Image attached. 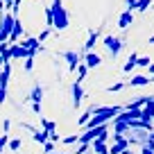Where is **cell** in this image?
Returning a JSON list of instances; mask_svg holds the SVG:
<instances>
[{
  "instance_id": "37",
  "label": "cell",
  "mask_w": 154,
  "mask_h": 154,
  "mask_svg": "<svg viewBox=\"0 0 154 154\" xmlns=\"http://www.w3.org/2000/svg\"><path fill=\"white\" fill-rule=\"evenodd\" d=\"M149 43H154V36H149Z\"/></svg>"
},
{
  "instance_id": "10",
  "label": "cell",
  "mask_w": 154,
  "mask_h": 154,
  "mask_svg": "<svg viewBox=\"0 0 154 154\" xmlns=\"http://www.w3.org/2000/svg\"><path fill=\"white\" fill-rule=\"evenodd\" d=\"M20 34H23V23L16 18L14 29H11V34H9V43H18V41H20Z\"/></svg>"
},
{
  "instance_id": "14",
  "label": "cell",
  "mask_w": 154,
  "mask_h": 154,
  "mask_svg": "<svg viewBox=\"0 0 154 154\" xmlns=\"http://www.w3.org/2000/svg\"><path fill=\"white\" fill-rule=\"evenodd\" d=\"M136 61H138V54H136V52H131V54H129V59H127V63L122 66V70H125V72L134 70V68H136Z\"/></svg>"
},
{
  "instance_id": "1",
  "label": "cell",
  "mask_w": 154,
  "mask_h": 154,
  "mask_svg": "<svg viewBox=\"0 0 154 154\" xmlns=\"http://www.w3.org/2000/svg\"><path fill=\"white\" fill-rule=\"evenodd\" d=\"M50 11H52V29L63 32V29L68 27V11H66V7H63V0H52Z\"/></svg>"
},
{
  "instance_id": "8",
  "label": "cell",
  "mask_w": 154,
  "mask_h": 154,
  "mask_svg": "<svg viewBox=\"0 0 154 154\" xmlns=\"http://www.w3.org/2000/svg\"><path fill=\"white\" fill-rule=\"evenodd\" d=\"M131 23H134V11L125 9V11L120 14V18H118V27H120V29H127Z\"/></svg>"
},
{
  "instance_id": "5",
  "label": "cell",
  "mask_w": 154,
  "mask_h": 154,
  "mask_svg": "<svg viewBox=\"0 0 154 154\" xmlns=\"http://www.w3.org/2000/svg\"><path fill=\"white\" fill-rule=\"evenodd\" d=\"M152 118H154V100H152V95H149L147 104L140 109V120H143V122H149Z\"/></svg>"
},
{
  "instance_id": "33",
  "label": "cell",
  "mask_w": 154,
  "mask_h": 154,
  "mask_svg": "<svg viewBox=\"0 0 154 154\" xmlns=\"http://www.w3.org/2000/svg\"><path fill=\"white\" fill-rule=\"evenodd\" d=\"M5 97H7V91H5V88H0V104L5 102Z\"/></svg>"
},
{
  "instance_id": "16",
  "label": "cell",
  "mask_w": 154,
  "mask_h": 154,
  "mask_svg": "<svg viewBox=\"0 0 154 154\" xmlns=\"http://www.w3.org/2000/svg\"><path fill=\"white\" fill-rule=\"evenodd\" d=\"M93 152L95 154H109V147H106V143H100V140H95V143H91Z\"/></svg>"
},
{
  "instance_id": "4",
  "label": "cell",
  "mask_w": 154,
  "mask_h": 154,
  "mask_svg": "<svg viewBox=\"0 0 154 154\" xmlns=\"http://www.w3.org/2000/svg\"><path fill=\"white\" fill-rule=\"evenodd\" d=\"M25 100H29L32 104H41V100H43V86H41V84H34L29 95L25 97Z\"/></svg>"
},
{
  "instance_id": "13",
  "label": "cell",
  "mask_w": 154,
  "mask_h": 154,
  "mask_svg": "<svg viewBox=\"0 0 154 154\" xmlns=\"http://www.w3.org/2000/svg\"><path fill=\"white\" fill-rule=\"evenodd\" d=\"M147 84H149V77L145 75H136L129 79V86H147Z\"/></svg>"
},
{
  "instance_id": "17",
  "label": "cell",
  "mask_w": 154,
  "mask_h": 154,
  "mask_svg": "<svg viewBox=\"0 0 154 154\" xmlns=\"http://www.w3.org/2000/svg\"><path fill=\"white\" fill-rule=\"evenodd\" d=\"M41 129L48 131V134H52V131H57V125H54L52 120H45V118H41Z\"/></svg>"
},
{
  "instance_id": "36",
  "label": "cell",
  "mask_w": 154,
  "mask_h": 154,
  "mask_svg": "<svg viewBox=\"0 0 154 154\" xmlns=\"http://www.w3.org/2000/svg\"><path fill=\"white\" fill-rule=\"evenodd\" d=\"M149 72H152V75H154V61L149 63Z\"/></svg>"
},
{
  "instance_id": "2",
  "label": "cell",
  "mask_w": 154,
  "mask_h": 154,
  "mask_svg": "<svg viewBox=\"0 0 154 154\" xmlns=\"http://www.w3.org/2000/svg\"><path fill=\"white\" fill-rule=\"evenodd\" d=\"M61 57L68 61V70H70V72H75V70H77V66H79V63L84 61V59L79 57V54L75 52V50H66V52H61Z\"/></svg>"
},
{
  "instance_id": "12",
  "label": "cell",
  "mask_w": 154,
  "mask_h": 154,
  "mask_svg": "<svg viewBox=\"0 0 154 154\" xmlns=\"http://www.w3.org/2000/svg\"><path fill=\"white\" fill-rule=\"evenodd\" d=\"M97 36H100V29H95V32H91V34H88L86 43H84V50H86V52H91V50H93V45L97 43Z\"/></svg>"
},
{
  "instance_id": "34",
  "label": "cell",
  "mask_w": 154,
  "mask_h": 154,
  "mask_svg": "<svg viewBox=\"0 0 154 154\" xmlns=\"http://www.w3.org/2000/svg\"><path fill=\"white\" fill-rule=\"evenodd\" d=\"M5 9H7V7H5V0H0V16L5 14Z\"/></svg>"
},
{
  "instance_id": "30",
  "label": "cell",
  "mask_w": 154,
  "mask_h": 154,
  "mask_svg": "<svg viewBox=\"0 0 154 154\" xmlns=\"http://www.w3.org/2000/svg\"><path fill=\"white\" fill-rule=\"evenodd\" d=\"M23 68H25V70H32V68H34V59H25V61H23Z\"/></svg>"
},
{
  "instance_id": "23",
  "label": "cell",
  "mask_w": 154,
  "mask_h": 154,
  "mask_svg": "<svg viewBox=\"0 0 154 154\" xmlns=\"http://www.w3.org/2000/svg\"><path fill=\"white\" fill-rule=\"evenodd\" d=\"M122 88H125V82H116V84H111V86H106V91L116 93V91H122Z\"/></svg>"
},
{
  "instance_id": "24",
  "label": "cell",
  "mask_w": 154,
  "mask_h": 154,
  "mask_svg": "<svg viewBox=\"0 0 154 154\" xmlns=\"http://www.w3.org/2000/svg\"><path fill=\"white\" fill-rule=\"evenodd\" d=\"M54 147H57V143H52V140H48V143L43 145V154H52Z\"/></svg>"
},
{
  "instance_id": "9",
  "label": "cell",
  "mask_w": 154,
  "mask_h": 154,
  "mask_svg": "<svg viewBox=\"0 0 154 154\" xmlns=\"http://www.w3.org/2000/svg\"><path fill=\"white\" fill-rule=\"evenodd\" d=\"M84 63H86V68L91 70V68H97L102 63V57L97 52H86V57H84Z\"/></svg>"
},
{
  "instance_id": "27",
  "label": "cell",
  "mask_w": 154,
  "mask_h": 154,
  "mask_svg": "<svg viewBox=\"0 0 154 154\" xmlns=\"http://www.w3.org/2000/svg\"><path fill=\"white\" fill-rule=\"evenodd\" d=\"M113 122H116V134H122V131H125L127 127H129L127 122H120V120H113Z\"/></svg>"
},
{
  "instance_id": "11",
  "label": "cell",
  "mask_w": 154,
  "mask_h": 154,
  "mask_svg": "<svg viewBox=\"0 0 154 154\" xmlns=\"http://www.w3.org/2000/svg\"><path fill=\"white\" fill-rule=\"evenodd\" d=\"M32 140H36V143L45 145V143L50 140V134H48V131H43V129H34V131H32Z\"/></svg>"
},
{
  "instance_id": "7",
  "label": "cell",
  "mask_w": 154,
  "mask_h": 154,
  "mask_svg": "<svg viewBox=\"0 0 154 154\" xmlns=\"http://www.w3.org/2000/svg\"><path fill=\"white\" fill-rule=\"evenodd\" d=\"M9 79H11V63H5L2 70H0V88H5V91H7Z\"/></svg>"
},
{
  "instance_id": "38",
  "label": "cell",
  "mask_w": 154,
  "mask_h": 154,
  "mask_svg": "<svg viewBox=\"0 0 154 154\" xmlns=\"http://www.w3.org/2000/svg\"><path fill=\"white\" fill-rule=\"evenodd\" d=\"M149 82H154V75H152V77H149Z\"/></svg>"
},
{
  "instance_id": "22",
  "label": "cell",
  "mask_w": 154,
  "mask_h": 154,
  "mask_svg": "<svg viewBox=\"0 0 154 154\" xmlns=\"http://www.w3.org/2000/svg\"><path fill=\"white\" fill-rule=\"evenodd\" d=\"M43 14H45V27H50V29H52V11H50V7H45V9H43Z\"/></svg>"
},
{
  "instance_id": "3",
  "label": "cell",
  "mask_w": 154,
  "mask_h": 154,
  "mask_svg": "<svg viewBox=\"0 0 154 154\" xmlns=\"http://www.w3.org/2000/svg\"><path fill=\"white\" fill-rule=\"evenodd\" d=\"M104 45H106V50L116 57V54L120 52V48H122V41L118 36H113V34H106V36H104Z\"/></svg>"
},
{
  "instance_id": "15",
  "label": "cell",
  "mask_w": 154,
  "mask_h": 154,
  "mask_svg": "<svg viewBox=\"0 0 154 154\" xmlns=\"http://www.w3.org/2000/svg\"><path fill=\"white\" fill-rule=\"evenodd\" d=\"M86 72H88V68H86V63H79V66H77V79H75V82L77 84H82L84 82V77H86Z\"/></svg>"
},
{
  "instance_id": "26",
  "label": "cell",
  "mask_w": 154,
  "mask_h": 154,
  "mask_svg": "<svg viewBox=\"0 0 154 154\" xmlns=\"http://www.w3.org/2000/svg\"><path fill=\"white\" fill-rule=\"evenodd\" d=\"M50 32H52V29H50V27H45V29H43V32H41V34H38V36H36V41H38V43H43L45 38H48V36H50Z\"/></svg>"
},
{
  "instance_id": "28",
  "label": "cell",
  "mask_w": 154,
  "mask_h": 154,
  "mask_svg": "<svg viewBox=\"0 0 154 154\" xmlns=\"http://www.w3.org/2000/svg\"><path fill=\"white\" fill-rule=\"evenodd\" d=\"M88 152H91V145L88 143H79V149H77L75 154H88Z\"/></svg>"
},
{
  "instance_id": "25",
  "label": "cell",
  "mask_w": 154,
  "mask_h": 154,
  "mask_svg": "<svg viewBox=\"0 0 154 154\" xmlns=\"http://www.w3.org/2000/svg\"><path fill=\"white\" fill-rule=\"evenodd\" d=\"M149 63H152V59H149V57H138V61H136V66H143V68H149Z\"/></svg>"
},
{
  "instance_id": "31",
  "label": "cell",
  "mask_w": 154,
  "mask_h": 154,
  "mask_svg": "<svg viewBox=\"0 0 154 154\" xmlns=\"http://www.w3.org/2000/svg\"><path fill=\"white\" fill-rule=\"evenodd\" d=\"M50 140H52V143H61V136H59L57 131H52V134H50Z\"/></svg>"
},
{
  "instance_id": "20",
  "label": "cell",
  "mask_w": 154,
  "mask_h": 154,
  "mask_svg": "<svg viewBox=\"0 0 154 154\" xmlns=\"http://www.w3.org/2000/svg\"><path fill=\"white\" fill-rule=\"evenodd\" d=\"M149 5H152V0H136V7H134V11H145Z\"/></svg>"
},
{
  "instance_id": "6",
  "label": "cell",
  "mask_w": 154,
  "mask_h": 154,
  "mask_svg": "<svg viewBox=\"0 0 154 154\" xmlns=\"http://www.w3.org/2000/svg\"><path fill=\"white\" fill-rule=\"evenodd\" d=\"M84 97H86V95H84V88H82V84H72V106H75V109H77V106H79V104H82V100H84Z\"/></svg>"
},
{
  "instance_id": "35",
  "label": "cell",
  "mask_w": 154,
  "mask_h": 154,
  "mask_svg": "<svg viewBox=\"0 0 154 154\" xmlns=\"http://www.w3.org/2000/svg\"><path fill=\"white\" fill-rule=\"evenodd\" d=\"M32 111L34 113H41V104H32Z\"/></svg>"
},
{
  "instance_id": "21",
  "label": "cell",
  "mask_w": 154,
  "mask_h": 154,
  "mask_svg": "<svg viewBox=\"0 0 154 154\" xmlns=\"http://www.w3.org/2000/svg\"><path fill=\"white\" fill-rule=\"evenodd\" d=\"M72 143H79V134H72V136L61 138V145H72Z\"/></svg>"
},
{
  "instance_id": "18",
  "label": "cell",
  "mask_w": 154,
  "mask_h": 154,
  "mask_svg": "<svg viewBox=\"0 0 154 154\" xmlns=\"http://www.w3.org/2000/svg\"><path fill=\"white\" fill-rule=\"evenodd\" d=\"M7 147H9L11 152H18V149L23 147V140H20V138H9V143H7Z\"/></svg>"
},
{
  "instance_id": "29",
  "label": "cell",
  "mask_w": 154,
  "mask_h": 154,
  "mask_svg": "<svg viewBox=\"0 0 154 154\" xmlns=\"http://www.w3.org/2000/svg\"><path fill=\"white\" fill-rule=\"evenodd\" d=\"M9 127H11V120L5 118V120H2V134H9Z\"/></svg>"
},
{
  "instance_id": "32",
  "label": "cell",
  "mask_w": 154,
  "mask_h": 154,
  "mask_svg": "<svg viewBox=\"0 0 154 154\" xmlns=\"http://www.w3.org/2000/svg\"><path fill=\"white\" fill-rule=\"evenodd\" d=\"M134 7H136V0H127V9L134 11Z\"/></svg>"
},
{
  "instance_id": "19",
  "label": "cell",
  "mask_w": 154,
  "mask_h": 154,
  "mask_svg": "<svg viewBox=\"0 0 154 154\" xmlns=\"http://www.w3.org/2000/svg\"><path fill=\"white\" fill-rule=\"evenodd\" d=\"M91 116H93V113H91V109H88V111H84V113L79 116V118H77V125H79V127H84L88 120H91Z\"/></svg>"
}]
</instances>
